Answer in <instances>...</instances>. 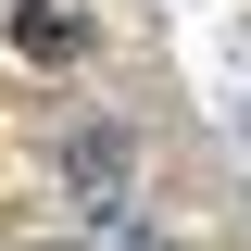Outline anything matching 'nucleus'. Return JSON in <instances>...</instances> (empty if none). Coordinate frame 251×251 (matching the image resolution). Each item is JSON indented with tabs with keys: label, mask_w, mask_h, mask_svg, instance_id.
<instances>
[{
	"label": "nucleus",
	"mask_w": 251,
	"mask_h": 251,
	"mask_svg": "<svg viewBox=\"0 0 251 251\" xmlns=\"http://www.w3.org/2000/svg\"><path fill=\"white\" fill-rule=\"evenodd\" d=\"M63 188H75L88 214H126V201H138V138H126V126H63Z\"/></svg>",
	"instance_id": "obj_1"
}]
</instances>
